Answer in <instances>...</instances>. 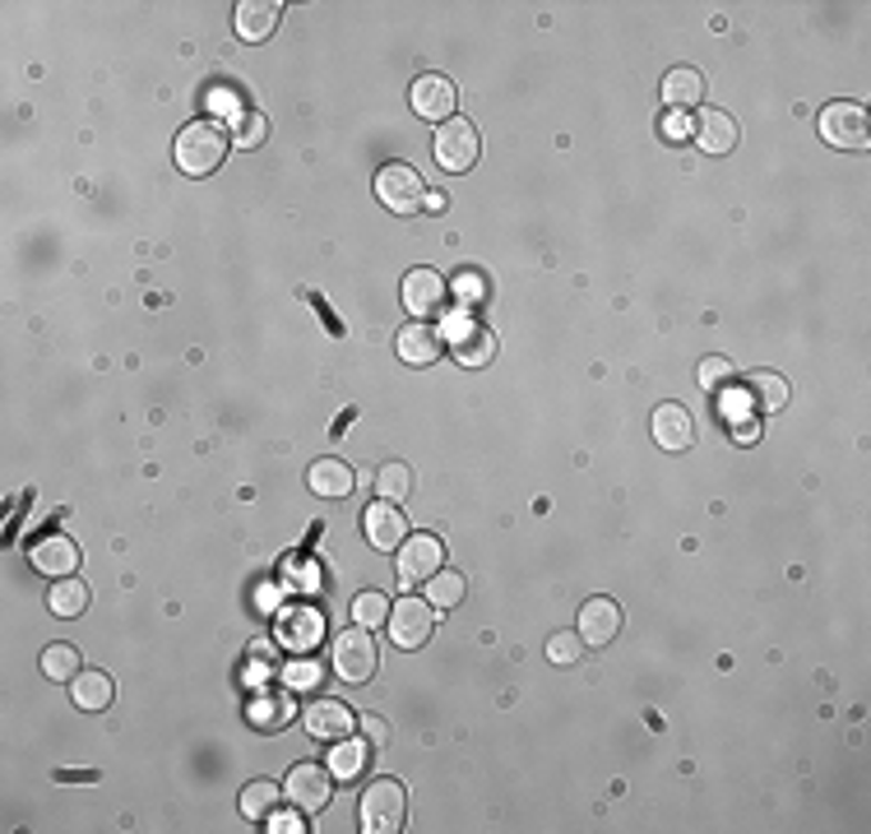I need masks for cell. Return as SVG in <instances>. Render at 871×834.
I'll use <instances>...</instances> for the list:
<instances>
[{
    "instance_id": "obj_1",
    "label": "cell",
    "mask_w": 871,
    "mask_h": 834,
    "mask_svg": "<svg viewBox=\"0 0 871 834\" xmlns=\"http://www.w3.org/2000/svg\"><path fill=\"white\" fill-rule=\"evenodd\" d=\"M227 159V135L219 121H191L176 135V167L186 176H209Z\"/></svg>"
},
{
    "instance_id": "obj_2",
    "label": "cell",
    "mask_w": 871,
    "mask_h": 834,
    "mask_svg": "<svg viewBox=\"0 0 871 834\" xmlns=\"http://www.w3.org/2000/svg\"><path fill=\"white\" fill-rule=\"evenodd\" d=\"M404 816H408V793H404V784H394V779H376V784L362 793V830L366 834L399 830Z\"/></svg>"
},
{
    "instance_id": "obj_3",
    "label": "cell",
    "mask_w": 871,
    "mask_h": 834,
    "mask_svg": "<svg viewBox=\"0 0 871 834\" xmlns=\"http://www.w3.org/2000/svg\"><path fill=\"white\" fill-rule=\"evenodd\" d=\"M376 663H381V654H376V640H372L366 626H353V631H343L334 640V672L343 677V682H353V686L372 682Z\"/></svg>"
},
{
    "instance_id": "obj_4",
    "label": "cell",
    "mask_w": 871,
    "mask_h": 834,
    "mask_svg": "<svg viewBox=\"0 0 871 834\" xmlns=\"http://www.w3.org/2000/svg\"><path fill=\"white\" fill-rule=\"evenodd\" d=\"M376 195H381V204L389 208V214L408 218V214H417V208H422V200H427V186H422V176L408 163H389L376 176Z\"/></svg>"
},
{
    "instance_id": "obj_5",
    "label": "cell",
    "mask_w": 871,
    "mask_h": 834,
    "mask_svg": "<svg viewBox=\"0 0 871 834\" xmlns=\"http://www.w3.org/2000/svg\"><path fill=\"white\" fill-rule=\"evenodd\" d=\"M436 631V608L427 598H399V603L389 608V640L399 649H417L427 644Z\"/></svg>"
},
{
    "instance_id": "obj_6",
    "label": "cell",
    "mask_w": 871,
    "mask_h": 834,
    "mask_svg": "<svg viewBox=\"0 0 871 834\" xmlns=\"http://www.w3.org/2000/svg\"><path fill=\"white\" fill-rule=\"evenodd\" d=\"M432 149H436V163H440L445 172H468L473 163H478V153H483L478 130H473L468 121H440Z\"/></svg>"
},
{
    "instance_id": "obj_7",
    "label": "cell",
    "mask_w": 871,
    "mask_h": 834,
    "mask_svg": "<svg viewBox=\"0 0 871 834\" xmlns=\"http://www.w3.org/2000/svg\"><path fill=\"white\" fill-rule=\"evenodd\" d=\"M821 135L834 149H867V140H871L867 108L862 102H830L821 112Z\"/></svg>"
},
{
    "instance_id": "obj_8",
    "label": "cell",
    "mask_w": 871,
    "mask_h": 834,
    "mask_svg": "<svg viewBox=\"0 0 871 834\" xmlns=\"http://www.w3.org/2000/svg\"><path fill=\"white\" fill-rule=\"evenodd\" d=\"M287 802L297 806V812H325L330 797H334V770L325 765H293L287 770Z\"/></svg>"
},
{
    "instance_id": "obj_9",
    "label": "cell",
    "mask_w": 871,
    "mask_h": 834,
    "mask_svg": "<svg viewBox=\"0 0 871 834\" xmlns=\"http://www.w3.org/2000/svg\"><path fill=\"white\" fill-rule=\"evenodd\" d=\"M325 640V612L311 603H293L278 617V644L287 654H311L315 644Z\"/></svg>"
},
{
    "instance_id": "obj_10",
    "label": "cell",
    "mask_w": 871,
    "mask_h": 834,
    "mask_svg": "<svg viewBox=\"0 0 871 834\" xmlns=\"http://www.w3.org/2000/svg\"><path fill=\"white\" fill-rule=\"evenodd\" d=\"M445 566V547L436 533H413L399 542V580L404 584H427Z\"/></svg>"
},
{
    "instance_id": "obj_11",
    "label": "cell",
    "mask_w": 871,
    "mask_h": 834,
    "mask_svg": "<svg viewBox=\"0 0 871 834\" xmlns=\"http://www.w3.org/2000/svg\"><path fill=\"white\" fill-rule=\"evenodd\" d=\"M445 293H450V288H445V278L436 269H427V265L408 269L404 283H399V297H404V306L413 311L417 321L440 316V311H445Z\"/></svg>"
},
{
    "instance_id": "obj_12",
    "label": "cell",
    "mask_w": 871,
    "mask_h": 834,
    "mask_svg": "<svg viewBox=\"0 0 871 834\" xmlns=\"http://www.w3.org/2000/svg\"><path fill=\"white\" fill-rule=\"evenodd\" d=\"M649 431L658 440V450H668V455H681V450L696 446V417L681 404H658L654 417H649Z\"/></svg>"
},
{
    "instance_id": "obj_13",
    "label": "cell",
    "mask_w": 871,
    "mask_h": 834,
    "mask_svg": "<svg viewBox=\"0 0 871 834\" xmlns=\"http://www.w3.org/2000/svg\"><path fill=\"white\" fill-rule=\"evenodd\" d=\"M621 631V608L612 603V598H589L585 608H579V640H585V649H602L612 644Z\"/></svg>"
},
{
    "instance_id": "obj_14",
    "label": "cell",
    "mask_w": 871,
    "mask_h": 834,
    "mask_svg": "<svg viewBox=\"0 0 871 834\" xmlns=\"http://www.w3.org/2000/svg\"><path fill=\"white\" fill-rule=\"evenodd\" d=\"M29 561H33V570H42V576L65 580V576H74V570H79V547L65 533H47V538H38L29 547Z\"/></svg>"
},
{
    "instance_id": "obj_15",
    "label": "cell",
    "mask_w": 871,
    "mask_h": 834,
    "mask_svg": "<svg viewBox=\"0 0 871 834\" xmlns=\"http://www.w3.org/2000/svg\"><path fill=\"white\" fill-rule=\"evenodd\" d=\"M455 102H459V89L445 80V74H422V80L413 84V112L427 116V121H450Z\"/></svg>"
},
{
    "instance_id": "obj_16",
    "label": "cell",
    "mask_w": 871,
    "mask_h": 834,
    "mask_svg": "<svg viewBox=\"0 0 871 834\" xmlns=\"http://www.w3.org/2000/svg\"><path fill=\"white\" fill-rule=\"evenodd\" d=\"M302 723H306V733L315 742H343L357 728V714L348 705H338V700H315V705L302 714Z\"/></svg>"
},
{
    "instance_id": "obj_17",
    "label": "cell",
    "mask_w": 871,
    "mask_h": 834,
    "mask_svg": "<svg viewBox=\"0 0 871 834\" xmlns=\"http://www.w3.org/2000/svg\"><path fill=\"white\" fill-rule=\"evenodd\" d=\"M394 348H399V362H408V367H432V362L445 353V338L436 334V325L427 321H413L399 329V338H394Z\"/></svg>"
},
{
    "instance_id": "obj_18",
    "label": "cell",
    "mask_w": 871,
    "mask_h": 834,
    "mask_svg": "<svg viewBox=\"0 0 871 834\" xmlns=\"http://www.w3.org/2000/svg\"><path fill=\"white\" fill-rule=\"evenodd\" d=\"M366 538H372L376 552H399V542L408 538V519L394 501H376L366 510Z\"/></svg>"
},
{
    "instance_id": "obj_19",
    "label": "cell",
    "mask_w": 871,
    "mask_h": 834,
    "mask_svg": "<svg viewBox=\"0 0 871 834\" xmlns=\"http://www.w3.org/2000/svg\"><path fill=\"white\" fill-rule=\"evenodd\" d=\"M278 19H283V6H278V0H242V6H236V14H232L236 38H246V42H265V38L278 29Z\"/></svg>"
},
{
    "instance_id": "obj_20",
    "label": "cell",
    "mask_w": 871,
    "mask_h": 834,
    "mask_svg": "<svg viewBox=\"0 0 871 834\" xmlns=\"http://www.w3.org/2000/svg\"><path fill=\"white\" fill-rule=\"evenodd\" d=\"M691 135H696V144H700L705 153H732V144H737V121H732L728 112H719V108H705V112L696 116V125H691Z\"/></svg>"
},
{
    "instance_id": "obj_21",
    "label": "cell",
    "mask_w": 871,
    "mask_h": 834,
    "mask_svg": "<svg viewBox=\"0 0 871 834\" xmlns=\"http://www.w3.org/2000/svg\"><path fill=\"white\" fill-rule=\"evenodd\" d=\"M742 399H747L751 413L770 417V413H779V408L788 404V380H783L779 372H756V376H747V385H742Z\"/></svg>"
},
{
    "instance_id": "obj_22",
    "label": "cell",
    "mask_w": 871,
    "mask_h": 834,
    "mask_svg": "<svg viewBox=\"0 0 871 834\" xmlns=\"http://www.w3.org/2000/svg\"><path fill=\"white\" fill-rule=\"evenodd\" d=\"M293 691H274V695H255L251 700V710H246V719H251V728H260V733H283L287 723H293Z\"/></svg>"
},
{
    "instance_id": "obj_23",
    "label": "cell",
    "mask_w": 871,
    "mask_h": 834,
    "mask_svg": "<svg viewBox=\"0 0 871 834\" xmlns=\"http://www.w3.org/2000/svg\"><path fill=\"white\" fill-rule=\"evenodd\" d=\"M306 482H311L315 497L343 501V497L353 491V468L343 464V459H315V464H311V474H306Z\"/></svg>"
},
{
    "instance_id": "obj_24",
    "label": "cell",
    "mask_w": 871,
    "mask_h": 834,
    "mask_svg": "<svg viewBox=\"0 0 871 834\" xmlns=\"http://www.w3.org/2000/svg\"><path fill=\"white\" fill-rule=\"evenodd\" d=\"M70 695H74L79 710L102 714V710L112 705V677L108 672H79L74 682H70Z\"/></svg>"
},
{
    "instance_id": "obj_25",
    "label": "cell",
    "mask_w": 871,
    "mask_h": 834,
    "mask_svg": "<svg viewBox=\"0 0 871 834\" xmlns=\"http://www.w3.org/2000/svg\"><path fill=\"white\" fill-rule=\"evenodd\" d=\"M664 98L672 102V108H696V102L705 98V80H700V70H691V65L668 70V80H664Z\"/></svg>"
},
{
    "instance_id": "obj_26",
    "label": "cell",
    "mask_w": 871,
    "mask_h": 834,
    "mask_svg": "<svg viewBox=\"0 0 871 834\" xmlns=\"http://www.w3.org/2000/svg\"><path fill=\"white\" fill-rule=\"evenodd\" d=\"M455 357H459V367H487V362L496 357V338L487 334V329H464L459 334V344H455Z\"/></svg>"
},
{
    "instance_id": "obj_27",
    "label": "cell",
    "mask_w": 871,
    "mask_h": 834,
    "mask_svg": "<svg viewBox=\"0 0 871 834\" xmlns=\"http://www.w3.org/2000/svg\"><path fill=\"white\" fill-rule=\"evenodd\" d=\"M278 797H283L278 784H270V779H255V784L242 789V816H251V821H270V812L278 806Z\"/></svg>"
},
{
    "instance_id": "obj_28",
    "label": "cell",
    "mask_w": 871,
    "mask_h": 834,
    "mask_svg": "<svg viewBox=\"0 0 871 834\" xmlns=\"http://www.w3.org/2000/svg\"><path fill=\"white\" fill-rule=\"evenodd\" d=\"M464 576L459 570H436V576L427 580V603L436 608V612H445V608H455V603H464Z\"/></svg>"
},
{
    "instance_id": "obj_29",
    "label": "cell",
    "mask_w": 871,
    "mask_h": 834,
    "mask_svg": "<svg viewBox=\"0 0 871 834\" xmlns=\"http://www.w3.org/2000/svg\"><path fill=\"white\" fill-rule=\"evenodd\" d=\"M47 608L57 612V617H79V612L89 608V589L79 584L74 576H65V580H57V589L47 593Z\"/></svg>"
},
{
    "instance_id": "obj_30",
    "label": "cell",
    "mask_w": 871,
    "mask_h": 834,
    "mask_svg": "<svg viewBox=\"0 0 871 834\" xmlns=\"http://www.w3.org/2000/svg\"><path fill=\"white\" fill-rule=\"evenodd\" d=\"M42 672L51 677V682H74L79 672V649L74 644H51V649H42Z\"/></svg>"
},
{
    "instance_id": "obj_31",
    "label": "cell",
    "mask_w": 871,
    "mask_h": 834,
    "mask_svg": "<svg viewBox=\"0 0 871 834\" xmlns=\"http://www.w3.org/2000/svg\"><path fill=\"white\" fill-rule=\"evenodd\" d=\"M376 491L385 501H404L408 491H413V474H408V464H381V474H376Z\"/></svg>"
},
{
    "instance_id": "obj_32",
    "label": "cell",
    "mask_w": 871,
    "mask_h": 834,
    "mask_svg": "<svg viewBox=\"0 0 871 834\" xmlns=\"http://www.w3.org/2000/svg\"><path fill=\"white\" fill-rule=\"evenodd\" d=\"M353 621L357 626H381V621H389V598L385 593H376V589H366V593H357V603H353Z\"/></svg>"
},
{
    "instance_id": "obj_33",
    "label": "cell",
    "mask_w": 871,
    "mask_h": 834,
    "mask_svg": "<svg viewBox=\"0 0 871 834\" xmlns=\"http://www.w3.org/2000/svg\"><path fill=\"white\" fill-rule=\"evenodd\" d=\"M362 765H366V746H362V742H348V738H343V742L330 751V770H334L338 779L362 774Z\"/></svg>"
},
{
    "instance_id": "obj_34",
    "label": "cell",
    "mask_w": 871,
    "mask_h": 834,
    "mask_svg": "<svg viewBox=\"0 0 871 834\" xmlns=\"http://www.w3.org/2000/svg\"><path fill=\"white\" fill-rule=\"evenodd\" d=\"M579 654H585V640H579L575 631H557L547 640V663L570 668V663H579Z\"/></svg>"
},
{
    "instance_id": "obj_35",
    "label": "cell",
    "mask_w": 871,
    "mask_h": 834,
    "mask_svg": "<svg viewBox=\"0 0 871 834\" xmlns=\"http://www.w3.org/2000/svg\"><path fill=\"white\" fill-rule=\"evenodd\" d=\"M696 380H700L705 389H719V385H728V380H732V362H728V357H700Z\"/></svg>"
},
{
    "instance_id": "obj_36",
    "label": "cell",
    "mask_w": 871,
    "mask_h": 834,
    "mask_svg": "<svg viewBox=\"0 0 871 834\" xmlns=\"http://www.w3.org/2000/svg\"><path fill=\"white\" fill-rule=\"evenodd\" d=\"M283 677H287V691H311L315 682H321V668H315V663L302 654V659L287 663V672H283Z\"/></svg>"
},
{
    "instance_id": "obj_37",
    "label": "cell",
    "mask_w": 871,
    "mask_h": 834,
    "mask_svg": "<svg viewBox=\"0 0 871 834\" xmlns=\"http://www.w3.org/2000/svg\"><path fill=\"white\" fill-rule=\"evenodd\" d=\"M270 677H278V663L270 649H255V654L246 659V682H270Z\"/></svg>"
},
{
    "instance_id": "obj_38",
    "label": "cell",
    "mask_w": 871,
    "mask_h": 834,
    "mask_svg": "<svg viewBox=\"0 0 871 834\" xmlns=\"http://www.w3.org/2000/svg\"><path fill=\"white\" fill-rule=\"evenodd\" d=\"M236 144L242 149H255V144H265V116H242V125H236Z\"/></svg>"
},
{
    "instance_id": "obj_39",
    "label": "cell",
    "mask_w": 871,
    "mask_h": 834,
    "mask_svg": "<svg viewBox=\"0 0 871 834\" xmlns=\"http://www.w3.org/2000/svg\"><path fill=\"white\" fill-rule=\"evenodd\" d=\"M270 834H302L306 830V821L297 816V812H270V825H265Z\"/></svg>"
},
{
    "instance_id": "obj_40",
    "label": "cell",
    "mask_w": 871,
    "mask_h": 834,
    "mask_svg": "<svg viewBox=\"0 0 871 834\" xmlns=\"http://www.w3.org/2000/svg\"><path fill=\"white\" fill-rule=\"evenodd\" d=\"M362 733H366V742H372V746H385L389 742V723L376 719V714H362Z\"/></svg>"
},
{
    "instance_id": "obj_41",
    "label": "cell",
    "mask_w": 871,
    "mask_h": 834,
    "mask_svg": "<svg viewBox=\"0 0 871 834\" xmlns=\"http://www.w3.org/2000/svg\"><path fill=\"white\" fill-rule=\"evenodd\" d=\"M686 135H691V121H686L681 112H668V116H664V140H672V144H681Z\"/></svg>"
},
{
    "instance_id": "obj_42",
    "label": "cell",
    "mask_w": 871,
    "mask_h": 834,
    "mask_svg": "<svg viewBox=\"0 0 871 834\" xmlns=\"http://www.w3.org/2000/svg\"><path fill=\"white\" fill-rule=\"evenodd\" d=\"M459 293H464V297H478V293H483V283L473 278V274H464V278H459Z\"/></svg>"
},
{
    "instance_id": "obj_43",
    "label": "cell",
    "mask_w": 871,
    "mask_h": 834,
    "mask_svg": "<svg viewBox=\"0 0 871 834\" xmlns=\"http://www.w3.org/2000/svg\"><path fill=\"white\" fill-rule=\"evenodd\" d=\"M422 208H432V214H440V208H445V191H427V200H422Z\"/></svg>"
},
{
    "instance_id": "obj_44",
    "label": "cell",
    "mask_w": 871,
    "mask_h": 834,
    "mask_svg": "<svg viewBox=\"0 0 871 834\" xmlns=\"http://www.w3.org/2000/svg\"><path fill=\"white\" fill-rule=\"evenodd\" d=\"M737 440H756V423H742V427H737Z\"/></svg>"
}]
</instances>
